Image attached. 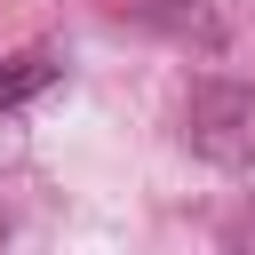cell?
<instances>
[{
    "mask_svg": "<svg viewBox=\"0 0 255 255\" xmlns=\"http://www.w3.org/2000/svg\"><path fill=\"white\" fill-rule=\"evenodd\" d=\"M183 143L223 175H255V80H199L183 104Z\"/></svg>",
    "mask_w": 255,
    "mask_h": 255,
    "instance_id": "cell-1",
    "label": "cell"
},
{
    "mask_svg": "<svg viewBox=\"0 0 255 255\" xmlns=\"http://www.w3.org/2000/svg\"><path fill=\"white\" fill-rule=\"evenodd\" d=\"M56 72H64V56H56V48H24V56H0V112L32 104L40 88H56Z\"/></svg>",
    "mask_w": 255,
    "mask_h": 255,
    "instance_id": "cell-2",
    "label": "cell"
},
{
    "mask_svg": "<svg viewBox=\"0 0 255 255\" xmlns=\"http://www.w3.org/2000/svg\"><path fill=\"white\" fill-rule=\"evenodd\" d=\"M8 231H16V215H8V199H0V239H8Z\"/></svg>",
    "mask_w": 255,
    "mask_h": 255,
    "instance_id": "cell-3",
    "label": "cell"
}]
</instances>
